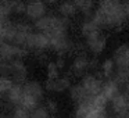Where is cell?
<instances>
[{
  "label": "cell",
  "instance_id": "obj_22",
  "mask_svg": "<svg viewBox=\"0 0 129 118\" xmlns=\"http://www.w3.org/2000/svg\"><path fill=\"white\" fill-rule=\"evenodd\" d=\"M10 115H11V118H29L31 111L24 108V107H21V106H15Z\"/></svg>",
  "mask_w": 129,
  "mask_h": 118
},
{
  "label": "cell",
  "instance_id": "obj_33",
  "mask_svg": "<svg viewBox=\"0 0 129 118\" xmlns=\"http://www.w3.org/2000/svg\"><path fill=\"white\" fill-rule=\"evenodd\" d=\"M128 2H129V0H123V3H128Z\"/></svg>",
  "mask_w": 129,
  "mask_h": 118
},
{
  "label": "cell",
  "instance_id": "obj_32",
  "mask_svg": "<svg viewBox=\"0 0 129 118\" xmlns=\"http://www.w3.org/2000/svg\"><path fill=\"white\" fill-rule=\"evenodd\" d=\"M45 2H46L47 4H56L57 2H58V0H45Z\"/></svg>",
  "mask_w": 129,
  "mask_h": 118
},
{
  "label": "cell",
  "instance_id": "obj_10",
  "mask_svg": "<svg viewBox=\"0 0 129 118\" xmlns=\"http://www.w3.org/2000/svg\"><path fill=\"white\" fill-rule=\"evenodd\" d=\"M45 87L46 90H49V92H64V90L70 89L71 87V81L68 76H58V78L56 79H47L45 83Z\"/></svg>",
  "mask_w": 129,
  "mask_h": 118
},
{
  "label": "cell",
  "instance_id": "obj_12",
  "mask_svg": "<svg viewBox=\"0 0 129 118\" xmlns=\"http://www.w3.org/2000/svg\"><path fill=\"white\" fill-rule=\"evenodd\" d=\"M114 63L118 68H128L129 70V46L122 45L115 50Z\"/></svg>",
  "mask_w": 129,
  "mask_h": 118
},
{
  "label": "cell",
  "instance_id": "obj_29",
  "mask_svg": "<svg viewBox=\"0 0 129 118\" xmlns=\"http://www.w3.org/2000/svg\"><path fill=\"white\" fill-rule=\"evenodd\" d=\"M121 93L126 97V100H129V86L128 87H123V92H121Z\"/></svg>",
  "mask_w": 129,
  "mask_h": 118
},
{
  "label": "cell",
  "instance_id": "obj_18",
  "mask_svg": "<svg viewBox=\"0 0 129 118\" xmlns=\"http://www.w3.org/2000/svg\"><path fill=\"white\" fill-rule=\"evenodd\" d=\"M76 7H75V4L72 3V0H65V2H62L61 4H60V7H58V13H60V15L61 17H64V18H71V17H74V15L76 14Z\"/></svg>",
  "mask_w": 129,
  "mask_h": 118
},
{
  "label": "cell",
  "instance_id": "obj_14",
  "mask_svg": "<svg viewBox=\"0 0 129 118\" xmlns=\"http://www.w3.org/2000/svg\"><path fill=\"white\" fill-rule=\"evenodd\" d=\"M21 97H22V85L21 83H14L4 99H6V101L9 104H11V106L15 107V106L20 104Z\"/></svg>",
  "mask_w": 129,
  "mask_h": 118
},
{
  "label": "cell",
  "instance_id": "obj_6",
  "mask_svg": "<svg viewBox=\"0 0 129 118\" xmlns=\"http://www.w3.org/2000/svg\"><path fill=\"white\" fill-rule=\"evenodd\" d=\"M50 49H53L57 54L62 56V54L70 53L74 49V46H72V43H71L68 35L64 34V35H57V36L50 38Z\"/></svg>",
  "mask_w": 129,
  "mask_h": 118
},
{
  "label": "cell",
  "instance_id": "obj_34",
  "mask_svg": "<svg viewBox=\"0 0 129 118\" xmlns=\"http://www.w3.org/2000/svg\"><path fill=\"white\" fill-rule=\"evenodd\" d=\"M50 118H56V117H50Z\"/></svg>",
  "mask_w": 129,
  "mask_h": 118
},
{
  "label": "cell",
  "instance_id": "obj_11",
  "mask_svg": "<svg viewBox=\"0 0 129 118\" xmlns=\"http://www.w3.org/2000/svg\"><path fill=\"white\" fill-rule=\"evenodd\" d=\"M81 32H82V36H83L86 40H89V39H93V38H96V36H100L101 35V28L90 18V20L85 21V22L82 24Z\"/></svg>",
  "mask_w": 129,
  "mask_h": 118
},
{
  "label": "cell",
  "instance_id": "obj_26",
  "mask_svg": "<svg viewBox=\"0 0 129 118\" xmlns=\"http://www.w3.org/2000/svg\"><path fill=\"white\" fill-rule=\"evenodd\" d=\"M85 118H108V117L106 115V112H104V111H97V110H92V111H90Z\"/></svg>",
  "mask_w": 129,
  "mask_h": 118
},
{
  "label": "cell",
  "instance_id": "obj_25",
  "mask_svg": "<svg viewBox=\"0 0 129 118\" xmlns=\"http://www.w3.org/2000/svg\"><path fill=\"white\" fill-rule=\"evenodd\" d=\"M60 76V70L57 68L56 63H49L47 64V79H56Z\"/></svg>",
  "mask_w": 129,
  "mask_h": 118
},
{
  "label": "cell",
  "instance_id": "obj_20",
  "mask_svg": "<svg viewBox=\"0 0 129 118\" xmlns=\"http://www.w3.org/2000/svg\"><path fill=\"white\" fill-rule=\"evenodd\" d=\"M94 2L96 0H72V3L75 4L76 9L79 11H82L85 15H87V17L92 14V10L94 7Z\"/></svg>",
  "mask_w": 129,
  "mask_h": 118
},
{
  "label": "cell",
  "instance_id": "obj_2",
  "mask_svg": "<svg viewBox=\"0 0 129 118\" xmlns=\"http://www.w3.org/2000/svg\"><path fill=\"white\" fill-rule=\"evenodd\" d=\"M68 22L67 18L61 15H53V14H46L40 20L35 22V29L38 32L47 35L49 38L57 36V35H64L68 31Z\"/></svg>",
  "mask_w": 129,
  "mask_h": 118
},
{
  "label": "cell",
  "instance_id": "obj_17",
  "mask_svg": "<svg viewBox=\"0 0 129 118\" xmlns=\"http://www.w3.org/2000/svg\"><path fill=\"white\" fill-rule=\"evenodd\" d=\"M70 96L76 104H81V103H83V101L92 99V97H89V96L86 95V92H85V89L82 87L81 83H78V85H75V86L71 87L70 89Z\"/></svg>",
  "mask_w": 129,
  "mask_h": 118
},
{
  "label": "cell",
  "instance_id": "obj_9",
  "mask_svg": "<svg viewBox=\"0 0 129 118\" xmlns=\"http://www.w3.org/2000/svg\"><path fill=\"white\" fill-rule=\"evenodd\" d=\"M87 70H90V58H87L85 54H78L71 65V74L75 76H82Z\"/></svg>",
  "mask_w": 129,
  "mask_h": 118
},
{
  "label": "cell",
  "instance_id": "obj_5",
  "mask_svg": "<svg viewBox=\"0 0 129 118\" xmlns=\"http://www.w3.org/2000/svg\"><path fill=\"white\" fill-rule=\"evenodd\" d=\"M34 32V29L25 22H14V36H13L11 43L15 46L25 49L26 40H28L29 35Z\"/></svg>",
  "mask_w": 129,
  "mask_h": 118
},
{
  "label": "cell",
  "instance_id": "obj_13",
  "mask_svg": "<svg viewBox=\"0 0 129 118\" xmlns=\"http://www.w3.org/2000/svg\"><path fill=\"white\" fill-rule=\"evenodd\" d=\"M111 104L115 114H129V100H126L122 93L115 96L111 100Z\"/></svg>",
  "mask_w": 129,
  "mask_h": 118
},
{
  "label": "cell",
  "instance_id": "obj_4",
  "mask_svg": "<svg viewBox=\"0 0 129 118\" xmlns=\"http://www.w3.org/2000/svg\"><path fill=\"white\" fill-rule=\"evenodd\" d=\"M47 14V6L45 0H26L25 2V17L29 21L36 22Z\"/></svg>",
  "mask_w": 129,
  "mask_h": 118
},
{
  "label": "cell",
  "instance_id": "obj_28",
  "mask_svg": "<svg viewBox=\"0 0 129 118\" xmlns=\"http://www.w3.org/2000/svg\"><path fill=\"white\" fill-rule=\"evenodd\" d=\"M54 63H56V65H57V68H58V70L64 68V65H65V61H64V58H62V57H58V58H57V61H54Z\"/></svg>",
  "mask_w": 129,
  "mask_h": 118
},
{
  "label": "cell",
  "instance_id": "obj_19",
  "mask_svg": "<svg viewBox=\"0 0 129 118\" xmlns=\"http://www.w3.org/2000/svg\"><path fill=\"white\" fill-rule=\"evenodd\" d=\"M112 81L119 87H128L129 86V70L128 68H118Z\"/></svg>",
  "mask_w": 129,
  "mask_h": 118
},
{
  "label": "cell",
  "instance_id": "obj_15",
  "mask_svg": "<svg viewBox=\"0 0 129 118\" xmlns=\"http://www.w3.org/2000/svg\"><path fill=\"white\" fill-rule=\"evenodd\" d=\"M86 45L93 54H100V53H103V50L106 49L107 39L103 35H100V36H96V38H93V39L86 40Z\"/></svg>",
  "mask_w": 129,
  "mask_h": 118
},
{
  "label": "cell",
  "instance_id": "obj_3",
  "mask_svg": "<svg viewBox=\"0 0 129 118\" xmlns=\"http://www.w3.org/2000/svg\"><path fill=\"white\" fill-rule=\"evenodd\" d=\"M25 49L28 51H34L35 54H39L46 51L47 49H50V38L47 35L42 34V32H32L29 35L28 40H26Z\"/></svg>",
  "mask_w": 129,
  "mask_h": 118
},
{
  "label": "cell",
  "instance_id": "obj_21",
  "mask_svg": "<svg viewBox=\"0 0 129 118\" xmlns=\"http://www.w3.org/2000/svg\"><path fill=\"white\" fill-rule=\"evenodd\" d=\"M13 85H14V82H13L11 78L0 75V99L6 97V95L9 93V90L13 87Z\"/></svg>",
  "mask_w": 129,
  "mask_h": 118
},
{
  "label": "cell",
  "instance_id": "obj_27",
  "mask_svg": "<svg viewBox=\"0 0 129 118\" xmlns=\"http://www.w3.org/2000/svg\"><path fill=\"white\" fill-rule=\"evenodd\" d=\"M46 108H47L49 112H51V114H54V112H57V110H58V106H57V103L54 100H47L46 101Z\"/></svg>",
  "mask_w": 129,
  "mask_h": 118
},
{
  "label": "cell",
  "instance_id": "obj_8",
  "mask_svg": "<svg viewBox=\"0 0 129 118\" xmlns=\"http://www.w3.org/2000/svg\"><path fill=\"white\" fill-rule=\"evenodd\" d=\"M22 92L24 95L29 96V97L35 99V100H38L40 103L43 99L45 89L38 81H26L25 83H22Z\"/></svg>",
  "mask_w": 129,
  "mask_h": 118
},
{
  "label": "cell",
  "instance_id": "obj_23",
  "mask_svg": "<svg viewBox=\"0 0 129 118\" xmlns=\"http://www.w3.org/2000/svg\"><path fill=\"white\" fill-rule=\"evenodd\" d=\"M11 10H13V14H17V15L25 14V2H22V0H11Z\"/></svg>",
  "mask_w": 129,
  "mask_h": 118
},
{
  "label": "cell",
  "instance_id": "obj_1",
  "mask_svg": "<svg viewBox=\"0 0 129 118\" xmlns=\"http://www.w3.org/2000/svg\"><path fill=\"white\" fill-rule=\"evenodd\" d=\"M92 20L100 28H118L126 20V14L123 10V4L119 0H100L96 13Z\"/></svg>",
  "mask_w": 129,
  "mask_h": 118
},
{
  "label": "cell",
  "instance_id": "obj_7",
  "mask_svg": "<svg viewBox=\"0 0 129 118\" xmlns=\"http://www.w3.org/2000/svg\"><path fill=\"white\" fill-rule=\"evenodd\" d=\"M81 85H82V87L85 89V92H86V95L89 96V97H94V96L100 95L101 89H103V82H101V79H99L97 76H94V75L85 76V78L82 79Z\"/></svg>",
  "mask_w": 129,
  "mask_h": 118
},
{
  "label": "cell",
  "instance_id": "obj_24",
  "mask_svg": "<svg viewBox=\"0 0 129 118\" xmlns=\"http://www.w3.org/2000/svg\"><path fill=\"white\" fill-rule=\"evenodd\" d=\"M114 60H106V61L103 63V65H101V71H103V75L106 76V78H110V76L112 75V72H114Z\"/></svg>",
  "mask_w": 129,
  "mask_h": 118
},
{
  "label": "cell",
  "instance_id": "obj_35",
  "mask_svg": "<svg viewBox=\"0 0 129 118\" xmlns=\"http://www.w3.org/2000/svg\"><path fill=\"white\" fill-rule=\"evenodd\" d=\"M128 28H129V24H128Z\"/></svg>",
  "mask_w": 129,
  "mask_h": 118
},
{
  "label": "cell",
  "instance_id": "obj_30",
  "mask_svg": "<svg viewBox=\"0 0 129 118\" xmlns=\"http://www.w3.org/2000/svg\"><path fill=\"white\" fill-rule=\"evenodd\" d=\"M122 4H123V10H125L126 17H129V2L128 3H122Z\"/></svg>",
  "mask_w": 129,
  "mask_h": 118
},
{
  "label": "cell",
  "instance_id": "obj_31",
  "mask_svg": "<svg viewBox=\"0 0 129 118\" xmlns=\"http://www.w3.org/2000/svg\"><path fill=\"white\" fill-rule=\"evenodd\" d=\"M114 118H129V114H117Z\"/></svg>",
  "mask_w": 129,
  "mask_h": 118
},
{
  "label": "cell",
  "instance_id": "obj_16",
  "mask_svg": "<svg viewBox=\"0 0 129 118\" xmlns=\"http://www.w3.org/2000/svg\"><path fill=\"white\" fill-rule=\"evenodd\" d=\"M119 89H121V87L118 86V85L115 83L112 79H110V81L106 82V83H103V89H101V93H103V96L107 99V100H112L115 96L121 93Z\"/></svg>",
  "mask_w": 129,
  "mask_h": 118
}]
</instances>
